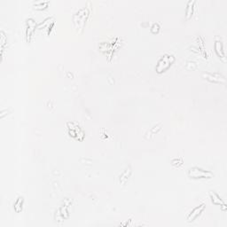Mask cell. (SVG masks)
I'll use <instances>...</instances> for the list:
<instances>
[{"instance_id":"obj_1","label":"cell","mask_w":227,"mask_h":227,"mask_svg":"<svg viewBox=\"0 0 227 227\" xmlns=\"http://www.w3.org/2000/svg\"><path fill=\"white\" fill-rule=\"evenodd\" d=\"M189 175L194 178H210L212 177L211 172L206 171L199 168H193L189 170Z\"/></svg>"},{"instance_id":"obj_2","label":"cell","mask_w":227,"mask_h":227,"mask_svg":"<svg viewBox=\"0 0 227 227\" xmlns=\"http://www.w3.org/2000/svg\"><path fill=\"white\" fill-rule=\"evenodd\" d=\"M203 210H204V205H203V204L199 206V207H197V208H195L194 210L189 214L188 216L189 221H194V219H195L197 216H199L200 214L203 211Z\"/></svg>"},{"instance_id":"obj_3","label":"cell","mask_w":227,"mask_h":227,"mask_svg":"<svg viewBox=\"0 0 227 227\" xmlns=\"http://www.w3.org/2000/svg\"><path fill=\"white\" fill-rule=\"evenodd\" d=\"M27 24H28V29H27V37H28V39L30 38V37H32V34L34 33V30L35 28H31V26H33L35 24V22L32 19H28L27 21Z\"/></svg>"},{"instance_id":"obj_4","label":"cell","mask_w":227,"mask_h":227,"mask_svg":"<svg viewBox=\"0 0 227 227\" xmlns=\"http://www.w3.org/2000/svg\"><path fill=\"white\" fill-rule=\"evenodd\" d=\"M210 195H211V198H212V202L213 203H215V204H223L224 206H225V203L224 202V201H222V200L219 198V196L217 195L215 193H210Z\"/></svg>"}]
</instances>
